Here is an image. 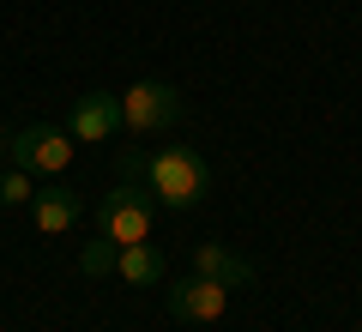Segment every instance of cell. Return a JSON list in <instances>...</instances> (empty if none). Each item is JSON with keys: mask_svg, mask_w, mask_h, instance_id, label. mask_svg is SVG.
<instances>
[{"mask_svg": "<svg viewBox=\"0 0 362 332\" xmlns=\"http://www.w3.org/2000/svg\"><path fill=\"white\" fill-rule=\"evenodd\" d=\"M66 133H73L78 145H103L121 133V97L115 91H85V97L73 103V115H66Z\"/></svg>", "mask_w": 362, "mask_h": 332, "instance_id": "obj_6", "label": "cell"}, {"mask_svg": "<svg viewBox=\"0 0 362 332\" xmlns=\"http://www.w3.org/2000/svg\"><path fill=\"white\" fill-rule=\"evenodd\" d=\"M145 188H151L157 205L187 212V205H199L211 193V169H206V157L187 151V145H163V151L145 157Z\"/></svg>", "mask_w": 362, "mask_h": 332, "instance_id": "obj_1", "label": "cell"}, {"mask_svg": "<svg viewBox=\"0 0 362 332\" xmlns=\"http://www.w3.org/2000/svg\"><path fill=\"white\" fill-rule=\"evenodd\" d=\"M181 121V91L163 79H139L133 91H121V127L133 133H169Z\"/></svg>", "mask_w": 362, "mask_h": 332, "instance_id": "obj_3", "label": "cell"}, {"mask_svg": "<svg viewBox=\"0 0 362 332\" xmlns=\"http://www.w3.org/2000/svg\"><path fill=\"white\" fill-rule=\"evenodd\" d=\"M115 169H121V181L145 188V151H127V145H121V151H115Z\"/></svg>", "mask_w": 362, "mask_h": 332, "instance_id": "obj_12", "label": "cell"}, {"mask_svg": "<svg viewBox=\"0 0 362 332\" xmlns=\"http://www.w3.org/2000/svg\"><path fill=\"white\" fill-rule=\"evenodd\" d=\"M30 212H37V230H42V236H66L78 217H85V193H73V188L54 181V188H37V193H30Z\"/></svg>", "mask_w": 362, "mask_h": 332, "instance_id": "obj_7", "label": "cell"}, {"mask_svg": "<svg viewBox=\"0 0 362 332\" xmlns=\"http://www.w3.org/2000/svg\"><path fill=\"white\" fill-rule=\"evenodd\" d=\"M97 236H109V242H151V188H133V181H121L115 193H103L97 200Z\"/></svg>", "mask_w": 362, "mask_h": 332, "instance_id": "obj_2", "label": "cell"}, {"mask_svg": "<svg viewBox=\"0 0 362 332\" xmlns=\"http://www.w3.org/2000/svg\"><path fill=\"white\" fill-rule=\"evenodd\" d=\"M30 193H37V181H30V169H0V205H30Z\"/></svg>", "mask_w": 362, "mask_h": 332, "instance_id": "obj_11", "label": "cell"}, {"mask_svg": "<svg viewBox=\"0 0 362 332\" xmlns=\"http://www.w3.org/2000/svg\"><path fill=\"white\" fill-rule=\"evenodd\" d=\"M6 151H13V133H6V127H0V157H6Z\"/></svg>", "mask_w": 362, "mask_h": 332, "instance_id": "obj_13", "label": "cell"}, {"mask_svg": "<svg viewBox=\"0 0 362 332\" xmlns=\"http://www.w3.org/2000/svg\"><path fill=\"white\" fill-rule=\"evenodd\" d=\"M115 272H121V278H127V284H163L169 260L157 254L151 242H127V248H121V254H115Z\"/></svg>", "mask_w": 362, "mask_h": 332, "instance_id": "obj_9", "label": "cell"}, {"mask_svg": "<svg viewBox=\"0 0 362 332\" xmlns=\"http://www.w3.org/2000/svg\"><path fill=\"white\" fill-rule=\"evenodd\" d=\"M115 254H121V242L97 236V242H85V254H78V272H85V278H109V272H115Z\"/></svg>", "mask_w": 362, "mask_h": 332, "instance_id": "obj_10", "label": "cell"}, {"mask_svg": "<svg viewBox=\"0 0 362 332\" xmlns=\"http://www.w3.org/2000/svg\"><path fill=\"white\" fill-rule=\"evenodd\" d=\"M6 164H18V169H30V176H61L66 164H73V133L66 127H25V133H13V151H6Z\"/></svg>", "mask_w": 362, "mask_h": 332, "instance_id": "obj_4", "label": "cell"}, {"mask_svg": "<svg viewBox=\"0 0 362 332\" xmlns=\"http://www.w3.org/2000/svg\"><path fill=\"white\" fill-rule=\"evenodd\" d=\"M163 302H169V314L187 320V326H211V320H223V308H230V284H218V278H206V272H194V278H181Z\"/></svg>", "mask_w": 362, "mask_h": 332, "instance_id": "obj_5", "label": "cell"}, {"mask_svg": "<svg viewBox=\"0 0 362 332\" xmlns=\"http://www.w3.org/2000/svg\"><path fill=\"white\" fill-rule=\"evenodd\" d=\"M194 272H206V278L230 284V290L254 284V266H247L242 254H230V248H218V242H199V248H194Z\"/></svg>", "mask_w": 362, "mask_h": 332, "instance_id": "obj_8", "label": "cell"}]
</instances>
